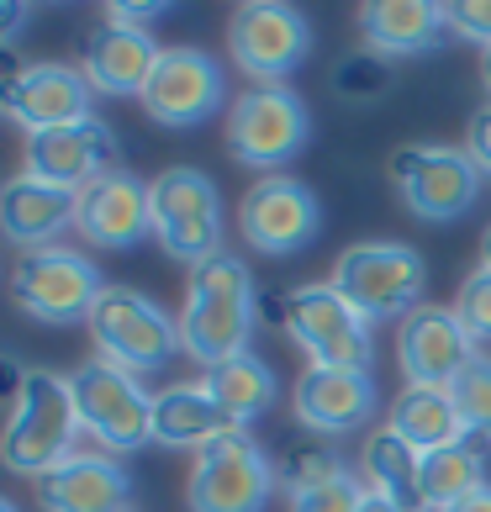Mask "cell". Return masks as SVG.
<instances>
[{"mask_svg":"<svg viewBox=\"0 0 491 512\" xmlns=\"http://www.w3.org/2000/svg\"><path fill=\"white\" fill-rule=\"evenodd\" d=\"M312 53V27L296 6L280 0H249L228 16V59L254 85H280Z\"/></svg>","mask_w":491,"mask_h":512,"instance_id":"obj_12","label":"cell"},{"mask_svg":"<svg viewBox=\"0 0 491 512\" xmlns=\"http://www.w3.org/2000/svg\"><path fill=\"white\" fill-rule=\"evenodd\" d=\"M465 154L476 159V169L491 180V106H481L476 117H470V127H465Z\"/></svg>","mask_w":491,"mask_h":512,"instance_id":"obj_35","label":"cell"},{"mask_svg":"<svg viewBox=\"0 0 491 512\" xmlns=\"http://www.w3.org/2000/svg\"><path fill=\"white\" fill-rule=\"evenodd\" d=\"M159 59H164V48L154 43L148 27L106 22V27L85 32V80L96 85V96H117V101L138 96L143 101V90H148V80H154Z\"/></svg>","mask_w":491,"mask_h":512,"instance_id":"obj_21","label":"cell"},{"mask_svg":"<svg viewBox=\"0 0 491 512\" xmlns=\"http://www.w3.org/2000/svg\"><path fill=\"white\" fill-rule=\"evenodd\" d=\"M101 291H106L101 270L80 249H64V243H53V249H27L11 264V301L32 322H48V328L85 322L96 312Z\"/></svg>","mask_w":491,"mask_h":512,"instance_id":"obj_7","label":"cell"},{"mask_svg":"<svg viewBox=\"0 0 491 512\" xmlns=\"http://www.w3.org/2000/svg\"><path fill=\"white\" fill-rule=\"evenodd\" d=\"M0 101H6L11 122L27 127V138L32 132H48V127L96 117V85L85 80V69H69V64L11 69L6 85H0Z\"/></svg>","mask_w":491,"mask_h":512,"instance_id":"obj_15","label":"cell"},{"mask_svg":"<svg viewBox=\"0 0 491 512\" xmlns=\"http://www.w3.org/2000/svg\"><path fill=\"white\" fill-rule=\"evenodd\" d=\"M391 433L418 449V454H433V449H449L465 439V417L455 407V396L444 386H407L402 396L391 402V417H386Z\"/></svg>","mask_w":491,"mask_h":512,"instance_id":"obj_26","label":"cell"},{"mask_svg":"<svg viewBox=\"0 0 491 512\" xmlns=\"http://www.w3.org/2000/svg\"><path fill=\"white\" fill-rule=\"evenodd\" d=\"M455 312H460V322L470 328L476 344H491V270H476V275L465 280Z\"/></svg>","mask_w":491,"mask_h":512,"instance_id":"obj_32","label":"cell"},{"mask_svg":"<svg viewBox=\"0 0 491 512\" xmlns=\"http://www.w3.org/2000/svg\"><path fill=\"white\" fill-rule=\"evenodd\" d=\"M391 85H396V64L370 48H354L333 64V96H344V101H375Z\"/></svg>","mask_w":491,"mask_h":512,"instance_id":"obj_29","label":"cell"},{"mask_svg":"<svg viewBox=\"0 0 491 512\" xmlns=\"http://www.w3.org/2000/svg\"><path fill=\"white\" fill-rule=\"evenodd\" d=\"M481 80H486V90H491V48L481 53Z\"/></svg>","mask_w":491,"mask_h":512,"instance_id":"obj_41","label":"cell"},{"mask_svg":"<svg viewBox=\"0 0 491 512\" xmlns=\"http://www.w3.org/2000/svg\"><path fill=\"white\" fill-rule=\"evenodd\" d=\"M74 191H64V185H48L37 175H11L6 191H0V227H6L11 243H22L27 249H53V238L64 233V227H74Z\"/></svg>","mask_w":491,"mask_h":512,"instance_id":"obj_23","label":"cell"},{"mask_svg":"<svg viewBox=\"0 0 491 512\" xmlns=\"http://www.w3.org/2000/svg\"><path fill=\"white\" fill-rule=\"evenodd\" d=\"M80 439V412H74V391L69 375L53 370H27L22 386L11 396L6 412V433H0V460H6L11 476H48L59 470Z\"/></svg>","mask_w":491,"mask_h":512,"instance_id":"obj_2","label":"cell"},{"mask_svg":"<svg viewBox=\"0 0 491 512\" xmlns=\"http://www.w3.org/2000/svg\"><path fill=\"white\" fill-rule=\"evenodd\" d=\"M148 201H154V238L169 259L196 270L222 254V196L206 169L169 164L148 180Z\"/></svg>","mask_w":491,"mask_h":512,"instance_id":"obj_5","label":"cell"},{"mask_svg":"<svg viewBox=\"0 0 491 512\" xmlns=\"http://www.w3.org/2000/svg\"><path fill=\"white\" fill-rule=\"evenodd\" d=\"M449 512H491V486H481L476 497H465L460 507H449Z\"/></svg>","mask_w":491,"mask_h":512,"instance_id":"obj_38","label":"cell"},{"mask_svg":"<svg viewBox=\"0 0 491 512\" xmlns=\"http://www.w3.org/2000/svg\"><path fill=\"white\" fill-rule=\"evenodd\" d=\"M164 11H169L164 0H154V6H111L106 22H117V27H143V22H154V16H164Z\"/></svg>","mask_w":491,"mask_h":512,"instance_id":"obj_36","label":"cell"},{"mask_svg":"<svg viewBox=\"0 0 491 512\" xmlns=\"http://www.w3.org/2000/svg\"><path fill=\"white\" fill-rule=\"evenodd\" d=\"M238 233L254 254L286 259L323 233V201L296 175H264L238 206Z\"/></svg>","mask_w":491,"mask_h":512,"instance_id":"obj_13","label":"cell"},{"mask_svg":"<svg viewBox=\"0 0 491 512\" xmlns=\"http://www.w3.org/2000/svg\"><path fill=\"white\" fill-rule=\"evenodd\" d=\"M228 85H222V64L201 48H164L154 80L143 90V111L159 127H196L212 111H222Z\"/></svg>","mask_w":491,"mask_h":512,"instance_id":"obj_16","label":"cell"},{"mask_svg":"<svg viewBox=\"0 0 491 512\" xmlns=\"http://www.w3.org/2000/svg\"><path fill=\"white\" fill-rule=\"evenodd\" d=\"M328 286L344 296L365 322H402L418 307H428L423 301L428 264H423L418 249H407V243L365 238V243H349V249L338 254Z\"/></svg>","mask_w":491,"mask_h":512,"instance_id":"obj_3","label":"cell"},{"mask_svg":"<svg viewBox=\"0 0 491 512\" xmlns=\"http://www.w3.org/2000/svg\"><path fill=\"white\" fill-rule=\"evenodd\" d=\"M391 185L402 191L407 212L423 217V222H455L465 217L481 196V169L465 148H449V143H402L386 164Z\"/></svg>","mask_w":491,"mask_h":512,"instance_id":"obj_10","label":"cell"},{"mask_svg":"<svg viewBox=\"0 0 491 512\" xmlns=\"http://www.w3.org/2000/svg\"><path fill=\"white\" fill-rule=\"evenodd\" d=\"M22 16H27V6H16V0H11V6H0V22H6V27H0V37H6V43H16V32H22L16 22H22Z\"/></svg>","mask_w":491,"mask_h":512,"instance_id":"obj_37","label":"cell"},{"mask_svg":"<svg viewBox=\"0 0 491 512\" xmlns=\"http://www.w3.org/2000/svg\"><path fill=\"white\" fill-rule=\"evenodd\" d=\"M381 412V391H375L370 370H317L307 365L296 381V423L323 433V439H344L360 433L370 417Z\"/></svg>","mask_w":491,"mask_h":512,"instance_id":"obj_19","label":"cell"},{"mask_svg":"<svg viewBox=\"0 0 491 512\" xmlns=\"http://www.w3.org/2000/svg\"><path fill=\"white\" fill-rule=\"evenodd\" d=\"M360 481H338V486H323V491H301V497H291V512H360L365 502Z\"/></svg>","mask_w":491,"mask_h":512,"instance_id":"obj_33","label":"cell"},{"mask_svg":"<svg viewBox=\"0 0 491 512\" xmlns=\"http://www.w3.org/2000/svg\"><path fill=\"white\" fill-rule=\"evenodd\" d=\"M37 507L43 512H132V476L106 449L69 454L59 470L37 476Z\"/></svg>","mask_w":491,"mask_h":512,"instance_id":"obj_20","label":"cell"},{"mask_svg":"<svg viewBox=\"0 0 491 512\" xmlns=\"http://www.w3.org/2000/svg\"><path fill=\"white\" fill-rule=\"evenodd\" d=\"M74 233L90 238L96 249H132L143 233H154L148 180H138L132 169H111L96 185H85L74 201Z\"/></svg>","mask_w":491,"mask_h":512,"instance_id":"obj_18","label":"cell"},{"mask_svg":"<svg viewBox=\"0 0 491 512\" xmlns=\"http://www.w3.org/2000/svg\"><path fill=\"white\" fill-rule=\"evenodd\" d=\"M96 359L132 375H148L180 354V317H169L154 296L138 286H106L96 312L85 317Z\"/></svg>","mask_w":491,"mask_h":512,"instance_id":"obj_4","label":"cell"},{"mask_svg":"<svg viewBox=\"0 0 491 512\" xmlns=\"http://www.w3.org/2000/svg\"><path fill=\"white\" fill-rule=\"evenodd\" d=\"M117 169V132L101 117L69 122V127H48L27 138V175L64 185V191L80 196L85 185H96L101 175Z\"/></svg>","mask_w":491,"mask_h":512,"instance_id":"obj_17","label":"cell"},{"mask_svg":"<svg viewBox=\"0 0 491 512\" xmlns=\"http://www.w3.org/2000/svg\"><path fill=\"white\" fill-rule=\"evenodd\" d=\"M312 138L307 101L286 85H249L228 106V154L249 169L280 175V164H291Z\"/></svg>","mask_w":491,"mask_h":512,"instance_id":"obj_9","label":"cell"},{"mask_svg":"<svg viewBox=\"0 0 491 512\" xmlns=\"http://www.w3.org/2000/svg\"><path fill=\"white\" fill-rule=\"evenodd\" d=\"M481 270H491V222H486V233H481Z\"/></svg>","mask_w":491,"mask_h":512,"instance_id":"obj_40","label":"cell"},{"mask_svg":"<svg viewBox=\"0 0 491 512\" xmlns=\"http://www.w3.org/2000/svg\"><path fill=\"white\" fill-rule=\"evenodd\" d=\"M338 481H354L338 449H307V454H291V460L280 465V486H286V497L323 491V486H338Z\"/></svg>","mask_w":491,"mask_h":512,"instance_id":"obj_30","label":"cell"},{"mask_svg":"<svg viewBox=\"0 0 491 512\" xmlns=\"http://www.w3.org/2000/svg\"><path fill=\"white\" fill-rule=\"evenodd\" d=\"M360 512H402V507H396V502H386V497H375V491H365Z\"/></svg>","mask_w":491,"mask_h":512,"instance_id":"obj_39","label":"cell"},{"mask_svg":"<svg viewBox=\"0 0 491 512\" xmlns=\"http://www.w3.org/2000/svg\"><path fill=\"white\" fill-rule=\"evenodd\" d=\"M449 396H455V407H460L470 433H491V359L486 354H476L460 370V381L449 386Z\"/></svg>","mask_w":491,"mask_h":512,"instance_id":"obj_31","label":"cell"},{"mask_svg":"<svg viewBox=\"0 0 491 512\" xmlns=\"http://www.w3.org/2000/svg\"><path fill=\"white\" fill-rule=\"evenodd\" d=\"M476 359V338L455 307H418L396 322V365L407 386H455L460 370Z\"/></svg>","mask_w":491,"mask_h":512,"instance_id":"obj_14","label":"cell"},{"mask_svg":"<svg viewBox=\"0 0 491 512\" xmlns=\"http://www.w3.org/2000/svg\"><path fill=\"white\" fill-rule=\"evenodd\" d=\"M360 470H365V486L375 491V497L396 502L402 512H428V497H423V454L412 449L402 433L375 428L370 439H365Z\"/></svg>","mask_w":491,"mask_h":512,"instance_id":"obj_25","label":"cell"},{"mask_svg":"<svg viewBox=\"0 0 491 512\" xmlns=\"http://www.w3.org/2000/svg\"><path fill=\"white\" fill-rule=\"evenodd\" d=\"M280 328L317 370H370L375 333L333 286H296L280 296Z\"/></svg>","mask_w":491,"mask_h":512,"instance_id":"obj_6","label":"cell"},{"mask_svg":"<svg viewBox=\"0 0 491 512\" xmlns=\"http://www.w3.org/2000/svg\"><path fill=\"white\" fill-rule=\"evenodd\" d=\"M0 512H16V502H0Z\"/></svg>","mask_w":491,"mask_h":512,"instance_id":"obj_42","label":"cell"},{"mask_svg":"<svg viewBox=\"0 0 491 512\" xmlns=\"http://www.w3.org/2000/svg\"><path fill=\"white\" fill-rule=\"evenodd\" d=\"M280 470L270 454L254 444V433H228L212 449L196 454L191 481H185V507L191 512H264Z\"/></svg>","mask_w":491,"mask_h":512,"instance_id":"obj_11","label":"cell"},{"mask_svg":"<svg viewBox=\"0 0 491 512\" xmlns=\"http://www.w3.org/2000/svg\"><path fill=\"white\" fill-rule=\"evenodd\" d=\"M449 11V32L465 37V43H481V53L491 48V0H455Z\"/></svg>","mask_w":491,"mask_h":512,"instance_id":"obj_34","label":"cell"},{"mask_svg":"<svg viewBox=\"0 0 491 512\" xmlns=\"http://www.w3.org/2000/svg\"><path fill=\"white\" fill-rule=\"evenodd\" d=\"M486 481V454H476L465 439L449 444V449H433L423 454V497H428V512H449L460 507L465 497H476Z\"/></svg>","mask_w":491,"mask_h":512,"instance_id":"obj_28","label":"cell"},{"mask_svg":"<svg viewBox=\"0 0 491 512\" xmlns=\"http://www.w3.org/2000/svg\"><path fill=\"white\" fill-rule=\"evenodd\" d=\"M69 391H74L80 428L106 454H127V449H143L154 439V391H143V381L132 370L90 359V365H80L69 375Z\"/></svg>","mask_w":491,"mask_h":512,"instance_id":"obj_8","label":"cell"},{"mask_svg":"<svg viewBox=\"0 0 491 512\" xmlns=\"http://www.w3.org/2000/svg\"><path fill=\"white\" fill-rule=\"evenodd\" d=\"M238 433L233 412L217 402L206 381H185V386H164L154 391V444L159 449H212L217 439Z\"/></svg>","mask_w":491,"mask_h":512,"instance_id":"obj_22","label":"cell"},{"mask_svg":"<svg viewBox=\"0 0 491 512\" xmlns=\"http://www.w3.org/2000/svg\"><path fill=\"white\" fill-rule=\"evenodd\" d=\"M206 391H212L217 402L233 412V423H238V428H249L254 417H264V412L275 407L280 381H275V370H270V365H264V359L249 349V354L222 359V365L206 370Z\"/></svg>","mask_w":491,"mask_h":512,"instance_id":"obj_27","label":"cell"},{"mask_svg":"<svg viewBox=\"0 0 491 512\" xmlns=\"http://www.w3.org/2000/svg\"><path fill=\"white\" fill-rule=\"evenodd\" d=\"M360 32L365 48L381 59H412V53H433L449 37V11L433 0H370L360 6Z\"/></svg>","mask_w":491,"mask_h":512,"instance_id":"obj_24","label":"cell"},{"mask_svg":"<svg viewBox=\"0 0 491 512\" xmlns=\"http://www.w3.org/2000/svg\"><path fill=\"white\" fill-rule=\"evenodd\" d=\"M259 286L249 275V264L222 249L217 259H206L185 280V307H180V349L196 365H222V359L249 354V338L259 328Z\"/></svg>","mask_w":491,"mask_h":512,"instance_id":"obj_1","label":"cell"}]
</instances>
